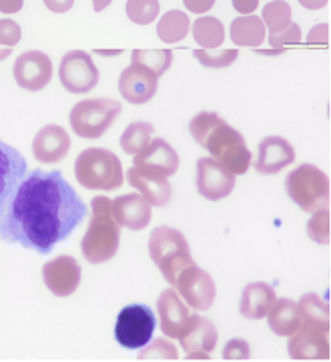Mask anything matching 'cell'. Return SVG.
<instances>
[{"mask_svg":"<svg viewBox=\"0 0 331 362\" xmlns=\"http://www.w3.org/2000/svg\"><path fill=\"white\" fill-rule=\"evenodd\" d=\"M86 216V204L61 170L34 169L0 216V239L47 256L74 235Z\"/></svg>","mask_w":331,"mask_h":362,"instance_id":"obj_1","label":"cell"},{"mask_svg":"<svg viewBox=\"0 0 331 362\" xmlns=\"http://www.w3.org/2000/svg\"><path fill=\"white\" fill-rule=\"evenodd\" d=\"M192 139L207 148L212 159L237 175H244L251 163V153L244 137L217 112L202 111L189 122Z\"/></svg>","mask_w":331,"mask_h":362,"instance_id":"obj_2","label":"cell"},{"mask_svg":"<svg viewBox=\"0 0 331 362\" xmlns=\"http://www.w3.org/2000/svg\"><path fill=\"white\" fill-rule=\"evenodd\" d=\"M111 204L112 199L104 195L95 197L90 202L92 217L82 240V253L93 265L111 261L119 249L121 226L112 214Z\"/></svg>","mask_w":331,"mask_h":362,"instance_id":"obj_3","label":"cell"},{"mask_svg":"<svg viewBox=\"0 0 331 362\" xmlns=\"http://www.w3.org/2000/svg\"><path fill=\"white\" fill-rule=\"evenodd\" d=\"M78 182L90 191H115L124 184V169L116 154L108 148H85L74 163Z\"/></svg>","mask_w":331,"mask_h":362,"instance_id":"obj_4","label":"cell"},{"mask_svg":"<svg viewBox=\"0 0 331 362\" xmlns=\"http://www.w3.org/2000/svg\"><path fill=\"white\" fill-rule=\"evenodd\" d=\"M148 253L171 287H174L179 274L195 264L183 233L169 226H160L151 231Z\"/></svg>","mask_w":331,"mask_h":362,"instance_id":"obj_5","label":"cell"},{"mask_svg":"<svg viewBox=\"0 0 331 362\" xmlns=\"http://www.w3.org/2000/svg\"><path fill=\"white\" fill-rule=\"evenodd\" d=\"M285 189L289 198L303 213H315L328 209L330 179L311 163H302L285 179Z\"/></svg>","mask_w":331,"mask_h":362,"instance_id":"obj_6","label":"cell"},{"mask_svg":"<svg viewBox=\"0 0 331 362\" xmlns=\"http://www.w3.org/2000/svg\"><path fill=\"white\" fill-rule=\"evenodd\" d=\"M121 102L111 98H90L76 103L70 111V127L83 140H97L121 115Z\"/></svg>","mask_w":331,"mask_h":362,"instance_id":"obj_7","label":"cell"},{"mask_svg":"<svg viewBox=\"0 0 331 362\" xmlns=\"http://www.w3.org/2000/svg\"><path fill=\"white\" fill-rule=\"evenodd\" d=\"M155 312L147 304L125 305L115 323V339L126 351H137L147 346L156 329Z\"/></svg>","mask_w":331,"mask_h":362,"instance_id":"obj_8","label":"cell"},{"mask_svg":"<svg viewBox=\"0 0 331 362\" xmlns=\"http://www.w3.org/2000/svg\"><path fill=\"white\" fill-rule=\"evenodd\" d=\"M59 79L68 93L82 95L97 86L100 73L86 51L71 49L60 62Z\"/></svg>","mask_w":331,"mask_h":362,"instance_id":"obj_9","label":"cell"},{"mask_svg":"<svg viewBox=\"0 0 331 362\" xmlns=\"http://www.w3.org/2000/svg\"><path fill=\"white\" fill-rule=\"evenodd\" d=\"M173 288L198 312L210 310L217 297L215 281L196 264L185 268L179 274Z\"/></svg>","mask_w":331,"mask_h":362,"instance_id":"obj_10","label":"cell"},{"mask_svg":"<svg viewBox=\"0 0 331 362\" xmlns=\"http://www.w3.org/2000/svg\"><path fill=\"white\" fill-rule=\"evenodd\" d=\"M236 187V175L212 158H200L196 163V188L208 201L227 198Z\"/></svg>","mask_w":331,"mask_h":362,"instance_id":"obj_11","label":"cell"},{"mask_svg":"<svg viewBox=\"0 0 331 362\" xmlns=\"http://www.w3.org/2000/svg\"><path fill=\"white\" fill-rule=\"evenodd\" d=\"M53 62L38 49L25 51L13 64V77L19 88L28 92L42 90L53 77Z\"/></svg>","mask_w":331,"mask_h":362,"instance_id":"obj_12","label":"cell"},{"mask_svg":"<svg viewBox=\"0 0 331 362\" xmlns=\"http://www.w3.org/2000/svg\"><path fill=\"white\" fill-rule=\"evenodd\" d=\"M159 74L148 67L131 63L122 70L118 81V89L126 102L133 103V105H144L155 98L159 88Z\"/></svg>","mask_w":331,"mask_h":362,"instance_id":"obj_13","label":"cell"},{"mask_svg":"<svg viewBox=\"0 0 331 362\" xmlns=\"http://www.w3.org/2000/svg\"><path fill=\"white\" fill-rule=\"evenodd\" d=\"M47 288L57 297H68L79 288L82 268L70 255H60L42 267Z\"/></svg>","mask_w":331,"mask_h":362,"instance_id":"obj_14","label":"cell"},{"mask_svg":"<svg viewBox=\"0 0 331 362\" xmlns=\"http://www.w3.org/2000/svg\"><path fill=\"white\" fill-rule=\"evenodd\" d=\"M27 173L28 165L22 154L0 140V216Z\"/></svg>","mask_w":331,"mask_h":362,"instance_id":"obj_15","label":"cell"},{"mask_svg":"<svg viewBox=\"0 0 331 362\" xmlns=\"http://www.w3.org/2000/svg\"><path fill=\"white\" fill-rule=\"evenodd\" d=\"M71 139L61 125L48 124L32 140V153L42 165L60 163L70 151Z\"/></svg>","mask_w":331,"mask_h":362,"instance_id":"obj_16","label":"cell"},{"mask_svg":"<svg viewBox=\"0 0 331 362\" xmlns=\"http://www.w3.org/2000/svg\"><path fill=\"white\" fill-rule=\"evenodd\" d=\"M134 166L143 170H150L166 177L173 176L179 169L181 159L177 151L164 140L155 139L148 146L134 156Z\"/></svg>","mask_w":331,"mask_h":362,"instance_id":"obj_17","label":"cell"},{"mask_svg":"<svg viewBox=\"0 0 331 362\" xmlns=\"http://www.w3.org/2000/svg\"><path fill=\"white\" fill-rule=\"evenodd\" d=\"M177 339L186 355L193 352H207L211 355L218 344V330L210 319L193 315L189 316Z\"/></svg>","mask_w":331,"mask_h":362,"instance_id":"obj_18","label":"cell"},{"mask_svg":"<svg viewBox=\"0 0 331 362\" xmlns=\"http://www.w3.org/2000/svg\"><path fill=\"white\" fill-rule=\"evenodd\" d=\"M288 354L292 359L299 361H327L330 359L328 334L301 325V327L289 336Z\"/></svg>","mask_w":331,"mask_h":362,"instance_id":"obj_19","label":"cell"},{"mask_svg":"<svg viewBox=\"0 0 331 362\" xmlns=\"http://www.w3.org/2000/svg\"><path fill=\"white\" fill-rule=\"evenodd\" d=\"M295 150L292 144L279 136H270L259 144V158L254 163L260 175H276L295 162Z\"/></svg>","mask_w":331,"mask_h":362,"instance_id":"obj_20","label":"cell"},{"mask_svg":"<svg viewBox=\"0 0 331 362\" xmlns=\"http://www.w3.org/2000/svg\"><path fill=\"white\" fill-rule=\"evenodd\" d=\"M111 209L121 227L140 231L151 221V205L141 194H125L116 197L111 204Z\"/></svg>","mask_w":331,"mask_h":362,"instance_id":"obj_21","label":"cell"},{"mask_svg":"<svg viewBox=\"0 0 331 362\" xmlns=\"http://www.w3.org/2000/svg\"><path fill=\"white\" fill-rule=\"evenodd\" d=\"M126 180L152 206H164L171 198V185L166 176L136 166L126 170Z\"/></svg>","mask_w":331,"mask_h":362,"instance_id":"obj_22","label":"cell"},{"mask_svg":"<svg viewBox=\"0 0 331 362\" xmlns=\"http://www.w3.org/2000/svg\"><path fill=\"white\" fill-rule=\"evenodd\" d=\"M157 313L163 334L170 339H177L189 319V308L173 287L160 293L157 298Z\"/></svg>","mask_w":331,"mask_h":362,"instance_id":"obj_23","label":"cell"},{"mask_svg":"<svg viewBox=\"0 0 331 362\" xmlns=\"http://www.w3.org/2000/svg\"><path fill=\"white\" fill-rule=\"evenodd\" d=\"M276 300L275 290L266 282H250L244 287L240 300V313L250 320L263 319Z\"/></svg>","mask_w":331,"mask_h":362,"instance_id":"obj_24","label":"cell"},{"mask_svg":"<svg viewBox=\"0 0 331 362\" xmlns=\"http://www.w3.org/2000/svg\"><path fill=\"white\" fill-rule=\"evenodd\" d=\"M266 316L270 330L282 338H289L301 327L298 305L291 298H276Z\"/></svg>","mask_w":331,"mask_h":362,"instance_id":"obj_25","label":"cell"},{"mask_svg":"<svg viewBox=\"0 0 331 362\" xmlns=\"http://www.w3.org/2000/svg\"><path fill=\"white\" fill-rule=\"evenodd\" d=\"M296 305L301 325L313 327L325 334L330 333V305L315 293L303 294Z\"/></svg>","mask_w":331,"mask_h":362,"instance_id":"obj_26","label":"cell"},{"mask_svg":"<svg viewBox=\"0 0 331 362\" xmlns=\"http://www.w3.org/2000/svg\"><path fill=\"white\" fill-rule=\"evenodd\" d=\"M230 37L239 47H260L266 38V27L256 15L240 16L231 23Z\"/></svg>","mask_w":331,"mask_h":362,"instance_id":"obj_27","label":"cell"},{"mask_svg":"<svg viewBox=\"0 0 331 362\" xmlns=\"http://www.w3.org/2000/svg\"><path fill=\"white\" fill-rule=\"evenodd\" d=\"M191 28L189 16L179 11L166 12L157 23V35L166 44H176L186 38Z\"/></svg>","mask_w":331,"mask_h":362,"instance_id":"obj_28","label":"cell"},{"mask_svg":"<svg viewBox=\"0 0 331 362\" xmlns=\"http://www.w3.org/2000/svg\"><path fill=\"white\" fill-rule=\"evenodd\" d=\"M193 40L203 47V49H214L222 45L225 40V30L219 19L214 16H203L193 22Z\"/></svg>","mask_w":331,"mask_h":362,"instance_id":"obj_29","label":"cell"},{"mask_svg":"<svg viewBox=\"0 0 331 362\" xmlns=\"http://www.w3.org/2000/svg\"><path fill=\"white\" fill-rule=\"evenodd\" d=\"M155 133H156V128L150 122H144V121L131 122L124 130L119 139V146L126 154L136 156V154H138L148 146V143L151 141V136Z\"/></svg>","mask_w":331,"mask_h":362,"instance_id":"obj_30","label":"cell"},{"mask_svg":"<svg viewBox=\"0 0 331 362\" xmlns=\"http://www.w3.org/2000/svg\"><path fill=\"white\" fill-rule=\"evenodd\" d=\"M265 27L269 30V35L282 33L292 22V9L285 0H272L262 12Z\"/></svg>","mask_w":331,"mask_h":362,"instance_id":"obj_31","label":"cell"},{"mask_svg":"<svg viewBox=\"0 0 331 362\" xmlns=\"http://www.w3.org/2000/svg\"><path fill=\"white\" fill-rule=\"evenodd\" d=\"M131 63H138L162 77L173 63V53L170 49H134Z\"/></svg>","mask_w":331,"mask_h":362,"instance_id":"obj_32","label":"cell"},{"mask_svg":"<svg viewBox=\"0 0 331 362\" xmlns=\"http://www.w3.org/2000/svg\"><path fill=\"white\" fill-rule=\"evenodd\" d=\"M193 56L207 69L230 67L239 57V49H195Z\"/></svg>","mask_w":331,"mask_h":362,"instance_id":"obj_33","label":"cell"},{"mask_svg":"<svg viewBox=\"0 0 331 362\" xmlns=\"http://www.w3.org/2000/svg\"><path fill=\"white\" fill-rule=\"evenodd\" d=\"M126 15L137 25H150L160 12L159 0H128Z\"/></svg>","mask_w":331,"mask_h":362,"instance_id":"obj_34","label":"cell"},{"mask_svg":"<svg viewBox=\"0 0 331 362\" xmlns=\"http://www.w3.org/2000/svg\"><path fill=\"white\" fill-rule=\"evenodd\" d=\"M307 235L318 245L327 246L330 243V211L328 209L313 213L307 223Z\"/></svg>","mask_w":331,"mask_h":362,"instance_id":"obj_35","label":"cell"},{"mask_svg":"<svg viewBox=\"0 0 331 362\" xmlns=\"http://www.w3.org/2000/svg\"><path fill=\"white\" fill-rule=\"evenodd\" d=\"M140 359L152 358V359H177L179 354H177L176 346L171 344V341L166 338H157L151 345H148L140 355Z\"/></svg>","mask_w":331,"mask_h":362,"instance_id":"obj_36","label":"cell"},{"mask_svg":"<svg viewBox=\"0 0 331 362\" xmlns=\"http://www.w3.org/2000/svg\"><path fill=\"white\" fill-rule=\"evenodd\" d=\"M302 40V31L299 25L295 22H291L288 28H285L282 33L269 35V44L272 48H282L287 44H301Z\"/></svg>","mask_w":331,"mask_h":362,"instance_id":"obj_37","label":"cell"},{"mask_svg":"<svg viewBox=\"0 0 331 362\" xmlns=\"http://www.w3.org/2000/svg\"><path fill=\"white\" fill-rule=\"evenodd\" d=\"M22 38L19 23L12 19H0V45L15 47Z\"/></svg>","mask_w":331,"mask_h":362,"instance_id":"obj_38","label":"cell"},{"mask_svg":"<svg viewBox=\"0 0 331 362\" xmlns=\"http://www.w3.org/2000/svg\"><path fill=\"white\" fill-rule=\"evenodd\" d=\"M224 359H248L250 358V346L241 338H234L228 341L222 351Z\"/></svg>","mask_w":331,"mask_h":362,"instance_id":"obj_39","label":"cell"},{"mask_svg":"<svg viewBox=\"0 0 331 362\" xmlns=\"http://www.w3.org/2000/svg\"><path fill=\"white\" fill-rule=\"evenodd\" d=\"M308 44H327L328 42V25L327 23H318L314 27L307 37Z\"/></svg>","mask_w":331,"mask_h":362,"instance_id":"obj_40","label":"cell"},{"mask_svg":"<svg viewBox=\"0 0 331 362\" xmlns=\"http://www.w3.org/2000/svg\"><path fill=\"white\" fill-rule=\"evenodd\" d=\"M185 8L192 13H205L212 9L215 0H183Z\"/></svg>","mask_w":331,"mask_h":362,"instance_id":"obj_41","label":"cell"},{"mask_svg":"<svg viewBox=\"0 0 331 362\" xmlns=\"http://www.w3.org/2000/svg\"><path fill=\"white\" fill-rule=\"evenodd\" d=\"M44 5L54 13H66L73 8L74 0H44Z\"/></svg>","mask_w":331,"mask_h":362,"instance_id":"obj_42","label":"cell"},{"mask_svg":"<svg viewBox=\"0 0 331 362\" xmlns=\"http://www.w3.org/2000/svg\"><path fill=\"white\" fill-rule=\"evenodd\" d=\"M233 6L241 15H251L259 6V0H233Z\"/></svg>","mask_w":331,"mask_h":362,"instance_id":"obj_43","label":"cell"},{"mask_svg":"<svg viewBox=\"0 0 331 362\" xmlns=\"http://www.w3.org/2000/svg\"><path fill=\"white\" fill-rule=\"evenodd\" d=\"M23 8V0H0V12L18 13Z\"/></svg>","mask_w":331,"mask_h":362,"instance_id":"obj_44","label":"cell"},{"mask_svg":"<svg viewBox=\"0 0 331 362\" xmlns=\"http://www.w3.org/2000/svg\"><path fill=\"white\" fill-rule=\"evenodd\" d=\"M298 2L308 11H320L328 4V0H298Z\"/></svg>","mask_w":331,"mask_h":362,"instance_id":"obj_45","label":"cell"},{"mask_svg":"<svg viewBox=\"0 0 331 362\" xmlns=\"http://www.w3.org/2000/svg\"><path fill=\"white\" fill-rule=\"evenodd\" d=\"M256 53L263 56H281L285 53L284 48H272V49H256Z\"/></svg>","mask_w":331,"mask_h":362,"instance_id":"obj_46","label":"cell"},{"mask_svg":"<svg viewBox=\"0 0 331 362\" xmlns=\"http://www.w3.org/2000/svg\"><path fill=\"white\" fill-rule=\"evenodd\" d=\"M112 4V0H93V9L95 12H102Z\"/></svg>","mask_w":331,"mask_h":362,"instance_id":"obj_47","label":"cell"},{"mask_svg":"<svg viewBox=\"0 0 331 362\" xmlns=\"http://www.w3.org/2000/svg\"><path fill=\"white\" fill-rule=\"evenodd\" d=\"M186 358L188 359H210L211 355L207 352H193V354L186 355Z\"/></svg>","mask_w":331,"mask_h":362,"instance_id":"obj_48","label":"cell"},{"mask_svg":"<svg viewBox=\"0 0 331 362\" xmlns=\"http://www.w3.org/2000/svg\"><path fill=\"white\" fill-rule=\"evenodd\" d=\"M96 54H99V56H118V54H121L122 51L121 49H116V51H105V49H96L95 51Z\"/></svg>","mask_w":331,"mask_h":362,"instance_id":"obj_49","label":"cell"},{"mask_svg":"<svg viewBox=\"0 0 331 362\" xmlns=\"http://www.w3.org/2000/svg\"><path fill=\"white\" fill-rule=\"evenodd\" d=\"M11 54H12V49L11 48H0V62L6 60Z\"/></svg>","mask_w":331,"mask_h":362,"instance_id":"obj_50","label":"cell"}]
</instances>
